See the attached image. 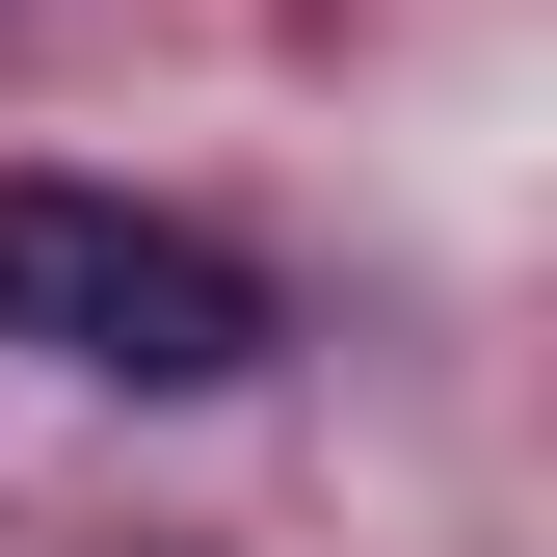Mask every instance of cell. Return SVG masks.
<instances>
[{"mask_svg":"<svg viewBox=\"0 0 557 557\" xmlns=\"http://www.w3.org/2000/svg\"><path fill=\"white\" fill-rule=\"evenodd\" d=\"M0 319H27L53 372H107V398L265 372V265L213 213H133V186H0Z\"/></svg>","mask_w":557,"mask_h":557,"instance_id":"6da1fadb","label":"cell"}]
</instances>
